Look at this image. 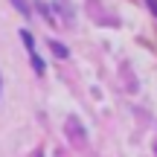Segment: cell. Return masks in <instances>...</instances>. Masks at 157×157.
<instances>
[{"label":"cell","mask_w":157,"mask_h":157,"mask_svg":"<svg viewBox=\"0 0 157 157\" xmlns=\"http://www.w3.org/2000/svg\"><path fill=\"white\" fill-rule=\"evenodd\" d=\"M21 38H23V44H26V50H29V58H32L35 73H38V76H44V61L35 56V41H32V35H29V29H21Z\"/></svg>","instance_id":"6da1fadb"},{"label":"cell","mask_w":157,"mask_h":157,"mask_svg":"<svg viewBox=\"0 0 157 157\" xmlns=\"http://www.w3.org/2000/svg\"><path fill=\"white\" fill-rule=\"evenodd\" d=\"M50 50H52V52H58V58H67V47L58 44V41H50Z\"/></svg>","instance_id":"7a4b0ae2"},{"label":"cell","mask_w":157,"mask_h":157,"mask_svg":"<svg viewBox=\"0 0 157 157\" xmlns=\"http://www.w3.org/2000/svg\"><path fill=\"white\" fill-rule=\"evenodd\" d=\"M12 3H15V9L21 12L23 17H29V12H32V9H29V3H26V0H12Z\"/></svg>","instance_id":"3957f363"},{"label":"cell","mask_w":157,"mask_h":157,"mask_svg":"<svg viewBox=\"0 0 157 157\" xmlns=\"http://www.w3.org/2000/svg\"><path fill=\"white\" fill-rule=\"evenodd\" d=\"M146 6H148V9H151V15L157 17V0H146Z\"/></svg>","instance_id":"277c9868"},{"label":"cell","mask_w":157,"mask_h":157,"mask_svg":"<svg viewBox=\"0 0 157 157\" xmlns=\"http://www.w3.org/2000/svg\"><path fill=\"white\" fill-rule=\"evenodd\" d=\"M0 87H3V78H0Z\"/></svg>","instance_id":"5b68a950"}]
</instances>
